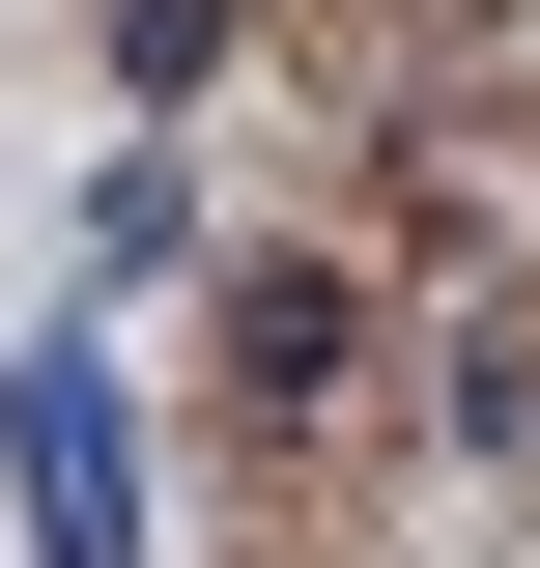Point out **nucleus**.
Returning <instances> with one entry per match:
<instances>
[{
    "label": "nucleus",
    "mask_w": 540,
    "mask_h": 568,
    "mask_svg": "<svg viewBox=\"0 0 540 568\" xmlns=\"http://www.w3.org/2000/svg\"><path fill=\"white\" fill-rule=\"evenodd\" d=\"M0 484H29V568H142V455H114V369L86 342L0 369Z\"/></svg>",
    "instance_id": "obj_1"
},
{
    "label": "nucleus",
    "mask_w": 540,
    "mask_h": 568,
    "mask_svg": "<svg viewBox=\"0 0 540 568\" xmlns=\"http://www.w3.org/2000/svg\"><path fill=\"white\" fill-rule=\"evenodd\" d=\"M341 342H370V313H341V284H313V256H257V284H228V369H257V398H313V369H341Z\"/></svg>",
    "instance_id": "obj_2"
}]
</instances>
